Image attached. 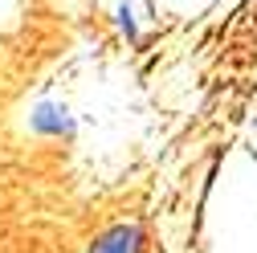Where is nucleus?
<instances>
[{
	"label": "nucleus",
	"instance_id": "obj_1",
	"mask_svg": "<svg viewBox=\"0 0 257 253\" xmlns=\"http://www.w3.org/2000/svg\"><path fill=\"white\" fill-rule=\"evenodd\" d=\"M139 245H143L139 225H114L90 245V253H139Z\"/></svg>",
	"mask_w": 257,
	"mask_h": 253
}]
</instances>
